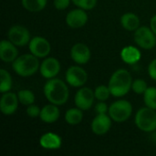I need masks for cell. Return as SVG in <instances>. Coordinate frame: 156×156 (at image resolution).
<instances>
[{
	"mask_svg": "<svg viewBox=\"0 0 156 156\" xmlns=\"http://www.w3.org/2000/svg\"><path fill=\"white\" fill-rule=\"evenodd\" d=\"M44 94L47 100L55 105H63L69 100V92L66 83L56 78L49 79L44 86Z\"/></svg>",
	"mask_w": 156,
	"mask_h": 156,
	"instance_id": "obj_1",
	"label": "cell"
},
{
	"mask_svg": "<svg viewBox=\"0 0 156 156\" xmlns=\"http://www.w3.org/2000/svg\"><path fill=\"white\" fill-rule=\"evenodd\" d=\"M133 85V80L130 72L126 69H121L116 70L109 80V89L111 94L114 97H122L126 95Z\"/></svg>",
	"mask_w": 156,
	"mask_h": 156,
	"instance_id": "obj_2",
	"label": "cell"
},
{
	"mask_svg": "<svg viewBox=\"0 0 156 156\" xmlns=\"http://www.w3.org/2000/svg\"><path fill=\"white\" fill-rule=\"evenodd\" d=\"M14 71L21 77H29L34 75L39 69L37 57L33 54H24L17 57L12 62Z\"/></svg>",
	"mask_w": 156,
	"mask_h": 156,
	"instance_id": "obj_3",
	"label": "cell"
},
{
	"mask_svg": "<svg viewBox=\"0 0 156 156\" xmlns=\"http://www.w3.org/2000/svg\"><path fill=\"white\" fill-rule=\"evenodd\" d=\"M135 124L143 132H154L156 130L155 110L147 106L140 109L135 115Z\"/></svg>",
	"mask_w": 156,
	"mask_h": 156,
	"instance_id": "obj_4",
	"label": "cell"
},
{
	"mask_svg": "<svg viewBox=\"0 0 156 156\" xmlns=\"http://www.w3.org/2000/svg\"><path fill=\"white\" fill-rule=\"evenodd\" d=\"M133 112L132 104L125 100H119L114 101L109 108V114L112 120L117 122H123L127 121Z\"/></svg>",
	"mask_w": 156,
	"mask_h": 156,
	"instance_id": "obj_5",
	"label": "cell"
},
{
	"mask_svg": "<svg viewBox=\"0 0 156 156\" xmlns=\"http://www.w3.org/2000/svg\"><path fill=\"white\" fill-rule=\"evenodd\" d=\"M134 41L144 49H152L156 45V35L147 27H139L134 33Z\"/></svg>",
	"mask_w": 156,
	"mask_h": 156,
	"instance_id": "obj_6",
	"label": "cell"
},
{
	"mask_svg": "<svg viewBox=\"0 0 156 156\" xmlns=\"http://www.w3.org/2000/svg\"><path fill=\"white\" fill-rule=\"evenodd\" d=\"M8 39L17 47H23L29 43L30 33L28 29L20 25H15L10 27L7 33Z\"/></svg>",
	"mask_w": 156,
	"mask_h": 156,
	"instance_id": "obj_7",
	"label": "cell"
},
{
	"mask_svg": "<svg viewBox=\"0 0 156 156\" xmlns=\"http://www.w3.org/2000/svg\"><path fill=\"white\" fill-rule=\"evenodd\" d=\"M87 72L79 66H71L66 71V81L72 87H81L87 82Z\"/></svg>",
	"mask_w": 156,
	"mask_h": 156,
	"instance_id": "obj_8",
	"label": "cell"
},
{
	"mask_svg": "<svg viewBox=\"0 0 156 156\" xmlns=\"http://www.w3.org/2000/svg\"><path fill=\"white\" fill-rule=\"evenodd\" d=\"M28 48L31 54L37 58L47 57L51 50L49 42L45 37H35L32 39H30Z\"/></svg>",
	"mask_w": 156,
	"mask_h": 156,
	"instance_id": "obj_9",
	"label": "cell"
},
{
	"mask_svg": "<svg viewBox=\"0 0 156 156\" xmlns=\"http://www.w3.org/2000/svg\"><path fill=\"white\" fill-rule=\"evenodd\" d=\"M95 99L94 91L90 88H81L79 90L75 95V104L76 106L82 110L87 111L91 108Z\"/></svg>",
	"mask_w": 156,
	"mask_h": 156,
	"instance_id": "obj_10",
	"label": "cell"
},
{
	"mask_svg": "<svg viewBox=\"0 0 156 156\" xmlns=\"http://www.w3.org/2000/svg\"><path fill=\"white\" fill-rule=\"evenodd\" d=\"M18 97L14 92H5L0 101V109L3 114L11 115L16 112L18 106Z\"/></svg>",
	"mask_w": 156,
	"mask_h": 156,
	"instance_id": "obj_11",
	"label": "cell"
},
{
	"mask_svg": "<svg viewBox=\"0 0 156 156\" xmlns=\"http://www.w3.org/2000/svg\"><path fill=\"white\" fill-rule=\"evenodd\" d=\"M88 21V15L82 8H77L69 11L66 16V23L69 27L80 28L86 25Z\"/></svg>",
	"mask_w": 156,
	"mask_h": 156,
	"instance_id": "obj_12",
	"label": "cell"
},
{
	"mask_svg": "<svg viewBox=\"0 0 156 156\" xmlns=\"http://www.w3.org/2000/svg\"><path fill=\"white\" fill-rule=\"evenodd\" d=\"M39 70L43 78L52 79L58 74L60 70V64L57 58H48L41 63Z\"/></svg>",
	"mask_w": 156,
	"mask_h": 156,
	"instance_id": "obj_13",
	"label": "cell"
},
{
	"mask_svg": "<svg viewBox=\"0 0 156 156\" xmlns=\"http://www.w3.org/2000/svg\"><path fill=\"white\" fill-rule=\"evenodd\" d=\"M111 117H109L106 113L98 114L91 122V131L93 133L97 135H104L107 133L112 126Z\"/></svg>",
	"mask_w": 156,
	"mask_h": 156,
	"instance_id": "obj_14",
	"label": "cell"
},
{
	"mask_svg": "<svg viewBox=\"0 0 156 156\" xmlns=\"http://www.w3.org/2000/svg\"><path fill=\"white\" fill-rule=\"evenodd\" d=\"M70 57L77 64H86L90 58V50L85 44L77 43L70 49Z\"/></svg>",
	"mask_w": 156,
	"mask_h": 156,
	"instance_id": "obj_15",
	"label": "cell"
},
{
	"mask_svg": "<svg viewBox=\"0 0 156 156\" xmlns=\"http://www.w3.org/2000/svg\"><path fill=\"white\" fill-rule=\"evenodd\" d=\"M18 55L16 45L10 40H2L0 43V58L6 63L13 62Z\"/></svg>",
	"mask_w": 156,
	"mask_h": 156,
	"instance_id": "obj_16",
	"label": "cell"
},
{
	"mask_svg": "<svg viewBox=\"0 0 156 156\" xmlns=\"http://www.w3.org/2000/svg\"><path fill=\"white\" fill-rule=\"evenodd\" d=\"M40 146L44 149L56 150L60 148L62 141L61 138L54 133H47L40 137L39 140Z\"/></svg>",
	"mask_w": 156,
	"mask_h": 156,
	"instance_id": "obj_17",
	"label": "cell"
},
{
	"mask_svg": "<svg viewBox=\"0 0 156 156\" xmlns=\"http://www.w3.org/2000/svg\"><path fill=\"white\" fill-rule=\"evenodd\" d=\"M59 110L57 105L51 103L44 106L40 112V120L47 123H53L57 122L59 118Z\"/></svg>",
	"mask_w": 156,
	"mask_h": 156,
	"instance_id": "obj_18",
	"label": "cell"
},
{
	"mask_svg": "<svg viewBox=\"0 0 156 156\" xmlns=\"http://www.w3.org/2000/svg\"><path fill=\"white\" fill-rule=\"evenodd\" d=\"M121 58L122 59L130 65L137 63L141 58V51L133 46H127L121 51Z\"/></svg>",
	"mask_w": 156,
	"mask_h": 156,
	"instance_id": "obj_19",
	"label": "cell"
},
{
	"mask_svg": "<svg viewBox=\"0 0 156 156\" xmlns=\"http://www.w3.org/2000/svg\"><path fill=\"white\" fill-rule=\"evenodd\" d=\"M121 24L126 30L135 31L140 27V19L133 13H126L122 16Z\"/></svg>",
	"mask_w": 156,
	"mask_h": 156,
	"instance_id": "obj_20",
	"label": "cell"
},
{
	"mask_svg": "<svg viewBox=\"0 0 156 156\" xmlns=\"http://www.w3.org/2000/svg\"><path fill=\"white\" fill-rule=\"evenodd\" d=\"M82 118H83L82 110L79 109L78 107L68 110L65 114V121L70 125L79 124L80 122H81Z\"/></svg>",
	"mask_w": 156,
	"mask_h": 156,
	"instance_id": "obj_21",
	"label": "cell"
},
{
	"mask_svg": "<svg viewBox=\"0 0 156 156\" xmlns=\"http://www.w3.org/2000/svg\"><path fill=\"white\" fill-rule=\"evenodd\" d=\"M22 5L29 12H39L45 8L48 0H21Z\"/></svg>",
	"mask_w": 156,
	"mask_h": 156,
	"instance_id": "obj_22",
	"label": "cell"
},
{
	"mask_svg": "<svg viewBox=\"0 0 156 156\" xmlns=\"http://www.w3.org/2000/svg\"><path fill=\"white\" fill-rule=\"evenodd\" d=\"M0 75H1V84H0V91L2 93L7 92L12 89V77L10 73L2 69L0 70Z\"/></svg>",
	"mask_w": 156,
	"mask_h": 156,
	"instance_id": "obj_23",
	"label": "cell"
},
{
	"mask_svg": "<svg viewBox=\"0 0 156 156\" xmlns=\"http://www.w3.org/2000/svg\"><path fill=\"white\" fill-rule=\"evenodd\" d=\"M144 101L147 107L156 110V88H147L144 93Z\"/></svg>",
	"mask_w": 156,
	"mask_h": 156,
	"instance_id": "obj_24",
	"label": "cell"
},
{
	"mask_svg": "<svg viewBox=\"0 0 156 156\" xmlns=\"http://www.w3.org/2000/svg\"><path fill=\"white\" fill-rule=\"evenodd\" d=\"M18 101L20 103L26 106H29L35 102V95L29 90H22L17 93Z\"/></svg>",
	"mask_w": 156,
	"mask_h": 156,
	"instance_id": "obj_25",
	"label": "cell"
},
{
	"mask_svg": "<svg viewBox=\"0 0 156 156\" xmlns=\"http://www.w3.org/2000/svg\"><path fill=\"white\" fill-rule=\"evenodd\" d=\"M95 98L101 101H104L106 100H108V98L110 97V94H111V90L109 89V87H106L104 85H101V86H98L96 89H95Z\"/></svg>",
	"mask_w": 156,
	"mask_h": 156,
	"instance_id": "obj_26",
	"label": "cell"
},
{
	"mask_svg": "<svg viewBox=\"0 0 156 156\" xmlns=\"http://www.w3.org/2000/svg\"><path fill=\"white\" fill-rule=\"evenodd\" d=\"M74 5L82 8L84 10H90L95 7L97 4V0H71Z\"/></svg>",
	"mask_w": 156,
	"mask_h": 156,
	"instance_id": "obj_27",
	"label": "cell"
},
{
	"mask_svg": "<svg viewBox=\"0 0 156 156\" xmlns=\"http://www.w3.org/2000/svg\"><path fill=\"white\" fill-rule=\"evenodd\" d=\"M132 89L137 94H144L145 92V90H147V84L144 80L139 79L133 82Z\"/></svg>",
	"mask_w": 156,
	"mask_h": 156,
	"instance_id": "obj_28",
	"label": "cell"
},
{
	"mask_svg": "<svg viewBox=\"0 0 156 156\" xmlns=\"http://www.w3.org/2000/svg\"><path fill=\"white\" fill-rule=\"evenodd\" d=\"M40 112H41V110L37 106L33 105V104L27 106V114L29 117H32V118L39 116L40 115Z\"/></svg>",
	"mask_w": 156,
	"mask_h": 156,
	"instance_id": "obj_29",
	"label": "cell"
},
{
	"mask_svg": "<svg viewBox=\"0 0 156 156\" xmlns=\"http://www.w3.org/2000/svg\"><path fill=\"white\" fill-rule=\"evenodd\" d=\"M70 0H54V5L58 10H64L69 5Z\"/></svg>",
	"mask_w": 156,
	"mask_h": 156,
	"instance_id": "obj_30",
	"label": "cell"
},
{
	"mask_svg": "<svg viewBox=\"0 0 156 156\" xmlns=\"http://www.w3.org/2000/svg\"><path fill=\"white\" fill-rule=\"evenodd\" d=\"M95 111L97 112L98 114H104V113H107V112H109V108L104 101H101L96 104Z\"/></svg>",
	"mask_w": 156,
	"mask_h": 156,
	"instance_id": "obj_31",
	"label": "cell"
},
{
	"mask_svg": "<svg viewBox=\"0 0 156 156\" xmlns=\"http://www.w3.org/2000/svg\"><path fill=\"white\" fill-rule=\"evenodd\" d=\"M148 73L151 79L156 80V58L151 61V63L148 66Z\"/></svg>",
	"mask_w": 156,
	"mask_h": 156,
	"instance_id": "obj_32",
	"label": "cell"
},
{
	"mask_svg": "<svg viewBox=\"0 0 156 156\" xmlns=\"http://www.w3.org/2000/svg\"><path fill=\"white\" fill-rule=\"evenodd\" d=\"M150 26H151V28L152 30L154 31V33L156 35V15L154 16L152 18H151V21H150Z\"/></svg>",
	"mask_w": 156,
	"mask_h": 156,
	"instance_id": "obj_33",
	"label": "cell"
}]
</instances>
